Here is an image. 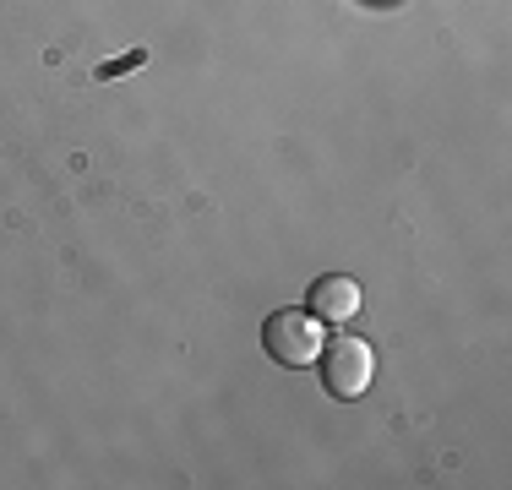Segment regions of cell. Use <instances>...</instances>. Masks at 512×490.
Instances as JSON below:
<instances>
[{"instance_id":"obj_3","label":"cell","mask_w":512,"mask_h":490,"mask_svg":"<svg viewBox=\"0 0 512 490\" xmlns=\"http://www.w3.org/2000/svg\"><path fill=\"white\" fill-rule=\"evenodd\" d=\"M306 311L316 322H344V316L360 311V284L349 273H327L306 289Z\"/></svg>"},{"instance_id":"obj_1","label":"cell","mask_w":512,"mask_h":490,"mask_svg":"<svg viewBox=\"0 0 512 490\" xmlns=\"http://www.w3.org/2000/svg\"><path fill=\"white\" fill-rule=\"evenodd\" d=\"M316 360H322V387L333 392V398H360L365 387H371V376H376V354H371V343L365 338H333V343H322L316 349Z\"/></svg>"},{"instance_id":"obj_2","label":"cell","mask_w":512,"mask_h":490,"mask_svg":"<svg viewBox=\"0 0 512 490\" xmlns=\"http://www.w3.org/2000/svg\"><path fill=\"white\" fill-rule=\"evenodd\" d=\"M262 349L273 354L278 365H289V371H306L316 360V349H322V333H316V316L311 311H273L262 322Z\"/></svg>"}]
</instances>
